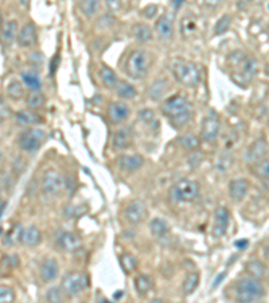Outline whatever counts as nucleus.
<instances>
[{"label":"nucleus","mask_w":269,"mask_h":303,"mask_svg":"<svg viewBox=\"0 0 269 303\" xmlns=\"http://www.w3.org/2000/svg\"><path fill=\"white\" fill-rule=\"evenodd\" d=\"M161 112L170 120L173 127L182 128L191 117L192 109L185 97L173 96L161 105Z\"/></svg>","instance_id":"obj_1"},{"label":"nucleus","mask_w":269,"mask_h":303,"mask_svg":"<svg viewBox=\"0 0 269 303\" xmlns=\"http://www.w3.org/2000/svg\"><path fill=\"white\" fill-rule=\"evenodd\" d=\"M264 294L261 282L257 278H248L240 280L236 286V302L253 303Z\"/></svg>","instance_id":"obj_2"},{"label":"nucleus","mask_w":269,"mask_h":303,"mask_svg":"<svg viewBox=\"0 0 269 303\" xmlns=\"http://www.w3.org/2000/svg\"><path fill=\"white\" fill-rule=\"evenodd\" d=\"M150 57L144 50H133L125 61V72L133 80H142L148 73Z\"/></svg>","instance_id":"obj_3"},{"label":"nucleus","mask_w":269,"mask_h":303,"mask_svg":"<svg viewBox=\"0 0 269 303\" xmlns=\"http://www.w3.org/2000/svg\"><path fill=\"white\" fill-rule=\"evenodd\" d=\"M173 73L183 85H195L200 81V72L198 66L185 59H175L171 65Z\"/></svg>","instance_id":"obj_4"},{"label":"nucleus","mask_w":269,"mask_h":303,"mask_svg":"<svg viewBox=\"0 0 269 303\" xmlns=\"http://www.w3.org/2000/svg\"><path fill=\"white\" fill-rule=\"evenodd\" d=\"M199 193V185L195 180L182 179L171 189V198L177 202H190L195 200Z\"/></svg>","instance_id":"obj_5"},{"label":"nucleus","mask_w":269,"mask_h":303,"mask_svg":"<svg viewBox=\"0 0 269 303\" xmlns=\"http://www.w3.org/2000/svg\"><path fill=\"white\" fill-rule=\"evenodd\" d=\"M88 286V277L84 272H68L62 278L61 288L68 296L78 295Z\"/></svg>","instance_id":"obj_6"},{"label":"nucleus","mask_w":269,"mask_h":303,"mask_svg":"<svg viewBox=\"0 0 269 303\" xmlns=\"http://www.w3.org/2000/svg\"><path fill=\"white\" fill-rule=\"evenodd\" d=\"M45 138H46V135H45V131L43 130L30 128V130L23 131L19 135L18 143H19V147L22 150L32 154L37 150H39V147L42 146Z\"/></svg>","instance_id":"obj_7"},{"label":"nucleus","mask_w":269,"mask_h":303,"mask_svg":"<svg viewBox=\"0 0 269 303\" xmlns=\"http://www.w3.org/2000/svg\"><path fill=\"white\" fill-rule=\"evenodd\" d=\"M63 188V179H62L61 174L55 171V170H47L46 173L43 174L42 178V189L43 192L49 194V196H55L61 192Z\"/></svg>","instance_id":"obj_8"},{"label":"nucleus","mask_w":269,"mask_h":303,"mask_svg":"<svg viewBox=\"0 0 269 303\" xmlns=\"http://www.w3.org/2000/svg\"><path fill=\"white\" fill-rule=\"evenodd\" d=\"M147 216V207L144 202L139 200L132 201L125 209V219L128 220V223H131L132 225H138L146 219Z\"/></svg>","instance_id":"obj_9"},{"label":"nucleus","mask_w":269,"mask_h":303,"mask_svg":"<svg viewBox=\"0 0 269 303\" xmlns=\"http://www.w3.org/2000/svg\"><path fill=\"white\" fill-rule=\"evenodd\" d=\"M129 116V107L124 103H112L108 108V117L111 120V123L120 124L125 122Z\"/></svg>","instance_id":"obj_10"},{"label":"nucleus","mask_w":269,"mask_h":303,"mask_svg":"<svg viewBox=\"0 0 269 303\" xmlns=\"http://www.w3.org/2000/svg\"><path fill=\"white\" fill-rule=\"evenodd\" d=\"M266 153H268V144H266L265 139H260L248 150L245 157L246 162L250 165H253V163L257 165L266 157Z\"/></svg>","instance_id":"obj_11"},{"label":"nucleus","mask_w":269,"mask_h":303,"mask_svg":"<svg viewBox=\"0 0 269 303\" xmlns=\"http://www.w3.org/2000/svg\"><path fill=\"white\" fill-rule=\"evenodd\" d=\"M215 221H214V228H213V234L215 237H221L225 234L229 225V220H230V215L226 207H218L215 210Z\"/></svg>","instance_id":"obj_12"},{"label":"nucleus","mask_w":269,"mask_h":303,"mask_svg":"<svg viewBox=\"0 0 269 303\" xmlns=\"http://www.w3.org/2000/svg\"><path fill=\"white\" fill-rule=\"evenodd\" d=\"M156 31L158 35L163 39H170L174 34V15L165 12L156 22Z\"/></svg>","instance_id":"obj_13"},{"label":"nucleus","mask_w":269,"mask_h":303,"mask_svg":"<svg viewBox=\"0 0 269 303\" xmlns=\"http://www.w3.org/2000/svg\"><path fill=\"white\" fill-rule=\"evenodd\" d=\"M37 42V28L34 23H26L18 34V43L20 47H31Z\"/></svg>","instance_id":"obj_14"},{"label":"nucleus","mask_w":269,"mask_h":303,"mask_svg":"<svg viewBox=\"0 0 269 303\" xmlns=\"http://www.w3.org/2000/svg\"><path fill=\"white\" fill-rule=\"evenodd\" d=\"M58 247L63 252H74L81 247V240L77 234L70 233V232H63L58 237Z\"/></svg>","instance_id":"obj_15"},{"label":"nucleus","mask_w":269,"mask_h":303,"mask_svg":"<svg viewBox=\"0 0 269 303\" xmlns=\"http://www.w3.org/2000/svg\"><path fill=\"white\" fill-rule=\"evenodd\" d=\"M219 132V122L213 116H209L202 123V138L206 142H213Z\"/></svg>","instance_id":"obj_16"},{"label":"nucleus","mask_w":269,"mask_h":303,"mask_svg":"<svg viewBox=\"0 0 269 303\" xmlns=\"http://www.w3.org/2000/svg\"><path fill=\"white\" fill-rule=\"evenodd\" d=\"M249 182L246 179H234L229 185V194L230 198L234 201H241L248 194Z\"/></svg>","instance_id":"obj_17"},{"label":"nucleus","mask_w":269,"mask_h":303,"mask_svg":"<svg viewBox=\"0 0 269 303\" xmlns=\"http://www.w3.org/2000/svg\"><path fill=\"white\" fill-rule=\"evenodd\" d=\"M143 163H144V159L138 154L136 155H123V157L119 158L120 169L128 171V173H132L134 170L140 169Z\"/></svg>","instance_id":"obj_18"},{"label":"nucleus","mask_w":269,"mask_h":303,"mask_svg":"<svg viewBox=\"0 0 269 303\" xmlns=\"http://www.w3.org/2000/svg\"><path fill=\"white\" fill-rule=\"evenodd\" d=\"M58 275V263L55 259H46L41 264V277L45 282H51Z\"/></svg>","instance_id":"obj_19"},{"label":"nucleus","mask_w":269,"mask_h":303,"mask_svg":"<svg viewBox=\"0 0 269 303\" xmlns=\"http://www.w3.org/2000/svg\"><path fill=\"white\" fill-rule=\"evenodd\" d=\"M181 33L185 38H191L198 33V19L194 15H186L181 22Z\"/></svg>","instance_id":"obj_20"},{"label":"nucleus","mask_w":269,"mask_h":303,"mask_svg":"<svg viewBox=\"0 0 269 303\" xmlns=\"http://www.w3.org/2000/svg\"><path fill=\"white\" fill-rule=\"evenodd\" d=\"M132 142V134L128 128H121L115 134L113 138V147L116 150H125Z\"/></svg>","instance_id":"obj_21"},{"label":"nucleus","mask_w":269,"mask_h":303,"mask_svg":"<svg viewBox=\"0 0 269 303\" xmlns=\"http://www.w3.org/2000/svg\"><path fill=\"white\" fill-rule=\"evenodd\" d=\"M41 237L42 234L39 232V229L37 227H28L27 229L23 230V236H22V241L26 244V246L34 247L37 244L41 243Z\"/></svg>","instance_id":"obj_22"},{"label":"nucleus","mask_w":269,"mask_h":303,"mask_svg":"<svg viewBox=\"0 0 269 303\" xmlns=\"http://www.w3.org/2000/svg\"><path fill=\"white\" fill-rule=\"evenodd\" d=\"M22 80L26 84V86L32 92H39L41 86H42V81L39 78V76L34 72H24L22 73Z\"/></svg>","instance_id":"obj_23"},{"label":"nucleus","mask_w":269,"mask_h":303,"mask_svg":"<svg viewBox=\"0 0 269 303\" xmlns=\"http://www.w3.org/2000/svg\"><path fill=\"white\" fill-rule=\"evenodd\" d=\"M100 78L103 81V84L108 88H116V85L119 84L116 73L112 69H109L108 66H103L100 69Z\"/></svg>","instance_id":"obj_24"},{"label":"nucleus","mask_w":269,"mask_h":303,"mask_svg":"<svg viewBox=\"0 0 269 303\" xmlns=\"http://www.w3.org/2000/svg\"><path fill=\"white\" fill-rule=\"evenodd\" d=\"M115 89L117 95L123 99H132L133 96H136V89L133 85H131L127 81H119V84L116 85Z\"/></svg>","instance_id":"obj_25"},{"label":"nucleus","mask_w":269,"mask_h":303,"mask_svg":"<svg viewBox=\"0 0 269 303\" xmlns=\"http://www.w3.org/2000/svg\"><path fill=\"white\" fill-rule=\"evenodd\" d=\"M134 287H136V291L140 295H146L147 292L151 290V287H152V279L150 277H147V275H139L134 279Z\"/></svg>","instance_id":"obj_26"},{"label":"nucleus","mask_w":269,"mask_h":303,"mask_svg":"<svg viewBox=\"0 0 269 303\" xmlns=\"http://www.w3.org/2000/svg\"><path fill=\"white\" fill-rule=\"evenodd\" d=\"M151 233L154 234L155 237H161L169 232V224L165 223L164 220L154 219L150 224Z\"/></svg>","instance_id":"obj_27"},{"label":"nucleus","mask_w":269,"mask_h":303,"mask_svg":"<svg viewBox=\"0 0 269 303\" xmlns=\"http://www.w3.org/2000/svg\"><path fill=\"white\" fill-rule=\"evenodd\" d=\"M16 28H18V22L16 20H10L4 24L2 28V39L4 42H12L16 35Z\"/></svg>","instance_id":"obj_28"},{"label":"nucleus","mask_w":269,"mask_h":303,"mask_svg":"<svg viewBox=\"0 0 269 303\" xmlns=\"http://www.w3.org/2000/svg\"><path fill=\"white\" fill-rule=\"evenodd\" d=\"M16 120L18 123L22 126H31V124H37L41 122L38 116L32 113L31 111H20L16 113Z\"/></svg>","instance_id":"obj_29"},{"label":"nucleus","mask_w":269,"mask_h":303,"mask_svg":"<svg viewBox=\"0 0 269 303\" xmlns=\"http://www.w3.org/2000/svg\"><path fill=\"white\" fill-rule=\"evenodd\" d=\"M133 35L134 38L142 41V42H146V41H150L152 38V31L147 24L144 23H139L133 27Z\"/></svg>","instance_id":"obj_30"},{"label":"nucleus","mask_w":269,"mask_h":303,"mask_svg":"<svg viewBox=\"0 0 269 303\" xmlns=\"http://www.w3.org/2000/svg\"><path fill=\"white\" fill-rule=\"evenodd\" d=\"M65 292L61 287H51L46 292L47 303H65Z\"/></svg>","instance_id":"obj_31"},{"label":"nucleus","mask_w":269,"mask_h":303,"mask_svg":"<svg viewBox=\"0 0 269 303\" xmlns=\"http://www.w3.org/2000/svg\"><path fill=\"white\" fill-rule=\"evenodd\" d=\"M246 271L253 278H261L265 274V265L261 261L252 260L246 264Z\"/></svg>","instance_id":"obj_32"},{"label":"nucleus","mask_w":269,"mask_h":303,"mask_svg":"<svg viewBox=\"0 0 269 303\" xmlns=\"http://www.w3.org/2000/svg\"><path fill=\"white\" fill-rule=\"evenodd\" d=\"M198 282H199V275H198V274H188L187 277L185 278V282H183V292H185V294H191L196 288V286H198Z\"/></svg>","instance_id":"obj_33"},{"label":"nucleus","mask_w":269,"mask_h":303,"mask_svg":"<svg viewBox=\"0 0 269 303\" xmlns=\"http://www.w3.org/2000/svg\"><path fill=\"white\" fill-rule=\"evenodd\" d=\"M7 93H8V96L12 97V99H15V100H18V99H20V97H23L24 95L23 85L20 84L19 81H16V80L11 81L7 86Z\"/></svg>","instance_id":"obj_34"},{"label":"nucleus","mask_w":269,"mask_h":303,"mask_svg":"<svg viewBox=\"0 0 269 303\" xmlns=\"http://www.w3.org/2000/svg\"><path fill=\"white\" fill-rule=\"evenodd\" d=\"M121 265H123L125 272L131 274L138 267V260H136V257L132 256L131 253H124L123 256H121Z\"/></svg>","instance_id":"obj_35"},{"label":"nucleus","mask_w":269,"mask_h":303,"mask_svg":"<svg viewBox=\"0 0 269 303\" xmlns=\"http://www.w3.org/2000/svg\"><path fill=\"white\" fill-rule=\"evenodd\" d=\"M45 104V96L41 92H32L27 97V105L30 108H41Z\"/></svg>","instance_id":"obj_36"},{"label":"nucleus","mask_w":269,"mask_h":303,"mask_svg":"<svg viewBox=\"0 0 269 303\" xmlns=\"http://www.w3.org/2000/svg\"><path fill=\"white\" fill-rule=\"evenodd\" d=\"M97 7H98V3L94 2V0H86V2H81L80 8L81 11L84 12L86 16H92L96 14Z\"/></svg>","instance_id":"obj_37"},{"label":"nucleus","mask_w":269,"mask_h":303,"mask_svg":"<svg viewBox=\"0 0 269 303\" xmlns=\"http://www.w3.org/2000/svg\"><path fill=\"white\" fill-rule=\"evenodd\" d=\"M230 23H231L230 16H229V15H223L222 18H221V19H218V22L215 23L214 33L217 35L223 34V33H226V31L229 30V27H230Z\"/></svg>","instance_id":"obj_38"},{"label":"nucleus","mask_w":269,"mask_h":303,"mask_svg":"<svg viewBox=\"0 0 269 303\" xmlns=\"http://www.w3.org/2000/svg\"><path fill=\"white\" fill-rule=\"evenodd\" d=\"M256 173H257L260 177L269 179V155H266L260 163L256 165Z\"/></svg>","instance_id":"obj_39"},{"label":"nucleus","mask_w":269,"mask_h":303,"mask_svg":"<svg viewBox=\"0 0 269 303\" xmlns=\"http://www.w3.org/2000/svg\"><path fill=\"white\" fill-rule=\"evenodd\" d=\"M15 294L10 287L0 288V303H14Z\"/></svg>","instance_id":"obj_40"},{"label":"nucleus","mask_w":269,"mask_h":303,"mask_svg":"<svg viewBox=\"0 0 269 303\" xmlns=\"http://www.w3.org/2000/svg\"><path fill=\"white\" fill-rule=\"evenodd\" d=\"M182 143H183V146L188 150H192V148H195L198 146V139L194 136V135H187L185 138L182 139Z\"/></svg>","instance_id":"obj_41"},{"label":"nucleus","mask_w":269,"mask_h":303,"mask_svg":"<svg viewBox=\"0 0 269 303\" xmlns=\"http://www.w3.org/2000/svg\"><path fill=\"white\" fill-rule=\"evenodd\" d=\"M156 11H158V6H155V4H150V6H147L144 10H143V15L148 18V19H152L155 15H156Z\"/></svg>","instance_id":"obj_42"},{"label":"nucleus","mask_w":269,"mask_h":303,"mask_svg":"<svg viewBox=\"0 0 269 303\" xmlns=\"http://www.w3.org/2000/svg\"><path fill=\"white\" fill-rule=\"evenodd\" d=\"M140 117H142L143 122H147V123H151L154 120V112L151 109H143L140 112Z\"/></svg>","instance_id":"obj_43"},{"label":"nucleus","mask_w":269,"mask_h":303,"mask_svg":"<svg viewBox=\"0 0 269 303\" xmlns=\"http://www.w3.org/2000/svg\"><path fill=\"white\" fill-rule=\"evenodd\" d=\"M107 4H108V7H111L112 10H113V8H119L120 6H121L119 2H111V0H109V2H107Z\"/></svg>","instance_id":"obj_44"},{"label":"nucleus","mask_w":269,"mask_h":303,"mask_svg":"<svg viewBox=\"0 0 269 303\" xmlns=\"http://www.w3.org/2000/svg\"><path fill=\"white\" fill-rule=\"evenodd\" d=\"M236 246L241 247V248H244V247L248 246V241H237V243H236Z\"/></svg>","instance_id":"obj_45"},{"label":"nucleus","mask_w":269,"mask_h":303,"mask_svg":"<svg viewBox=\"0 0 269 303\" xmlns=\"http://www.w3.org/2000/svg\"><path fill=\"white\" fill-rule=\"evenodd\" d=\"M223 277H225V274H222V275H219V277L217 278V280H215V282H214V284H213V287H215V286H217V284L219 283V279H222Z\"/></svg>","instance_id":"obj_46"},{"label":"nucleus","mask_w":269,"mask_h":303,"mask_svg":"<svg viewBox=\"0 0 269 303\" xmlns=\"http://www.w3.org/2000/svg\"><path fill=\"white\" fill-rule=\"evenodd\" d=\"M6 207H7V202H2V216L4 215V210H6Z\"/></svg>","instance_id":"obj_47"},{"label":"nucleus","mask_w":269,"mask_h":303,"mask_svg":"<svg viewBox=\"0 0 269 303\" xmlns=\"http://www.w3.org/2000/svg\"><path fill=\"white\" fill-rule=\"evenodd\" d=\"M150 303H165L163 299H159V298H156V299H152Z\"/></svg>","instance_id":"obj_48"},{"label":"nucleus","mask_w":269,"mask_h":303,"mask_svg":"<svg viewBox=\"0 0 269 303\" xmlns=\"http://www.w3.org/2000/svg\"><path fill=\"white\" fill-rule=\"evenodd\" d=\"M100 303H111V302H108V300H103V302H100Z\"/></svg>","instance_id":"obj_49"}]
</instances>
